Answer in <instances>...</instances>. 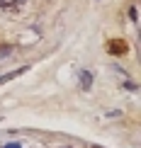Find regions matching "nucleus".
<instances>
[{
    "label": "nucleus",
    "mask_w": 141,
    "mask_h": 148,
    "mask_svg": "<svg viewBox=\"0 0 141 148\" xmlns=\"http://www.w3.org/2000/svg\"><path fill=\"white\" fill-rule=\"evenodd\" d=\"M127 49H129V46H127V41H124V39H112V41L107 44V51L112 53V56H124Z\"/></svg>",
    "instance_id": "nucleus-1"
},
{
    "label": "nucleus",
    "mask_w": 141,
    "mask_h": 148,
    "mask_svg": "<svg viewBox=\"0 0 141 148\" xmlns=\"http://www.w3.org/2000/svg\"><path fill=\"white\" fill-rule=\"evenodd\" d=\"M83 85H85V88L90 85V73H83Z\"/></svg>",
    "instance_id": "nucleus-2"
},
{
    "label": "nucleus",
    "mask_w": 141,
    "mask_h": 148,
    "mask_svg": "<svg viewBox=\"0 0 141 148\" xmlns=\"http://www.w3.org/2000/svg\"><path fill=\"white\" fill-rule=\"evenodd\" d=\"M5 148H22V146H20V143H8Z\"/></svg>",
    "instance_id": "nucleus-3"
},
{
    "label": "nucleus",
    "mask_w": 141,
    "mask_h": 148,
    "mask_svg": "<svg viewBox=\"0 0 141 148\" xmlns=\"http://www.w3.org/2000/svg\"><path fill=\"white\" fill-rule=\"evenodd\" d=\"M93 148H100V146H93Z\"/></svg>",
    "instance_id": "nucleus-4"
}]
</instances>
